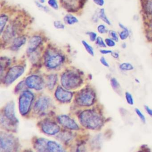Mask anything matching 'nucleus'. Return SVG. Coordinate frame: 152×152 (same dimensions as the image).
<instances>
[{
    "label": "nucleus",
    "instance_id": "nucleus-39",
    "mask_svg": "<svg viewBox=\"0 0 152 152\" xmlns=\"http://www.w3.org/2000/svg\"><path fill=\"white\" fill-rule=\"evenodd\" d=\"M147 8L148 11L152 14V1H148L147 4Z\"/></svg>",
    "mask_w": 152,
    "mask_h": 152
},
{
    "label": "nucleus",
    "instance_id": "nucleus-13",
    "mask_svg": "<svg viewBox=\"0 0 152 152\" xmlns=\"http://www.w3.org/2000/svg\"><path fill=\"white\" fill-rule=\"evenodd\" d=\"M4 115L8 121L13 124L16 123L18 121L15 115V106L12 102L8 103L4 109Z\"/></svg>",
    "mask_w": 152,
    "mask_h": 152
},
{
    "label": "nucleus",
    "instance_id": "nucleus-23",
    "mask_svg": "<svg viewBox=\"0 0 152 152\" xmlns=\"http://www.w3.org/2000/svg\"><path fill=\"white\" fill-rule=\"evenodd\" d=\"M57 77L56 75H51L48 79V86L50 89H52L56 85V82Z\"/></svg>",
    "mask_w": 152,
    "mask_h": 152
},
{
    "label": "nucleus",
    "instance_id": "nucleus-26",
    "mask_svg": "<svg viewBox=\"0 0 152 152\" xmlns=\"http://www.w3.org/2000/svg\"><path fill=\"white\" fill-rule=\"evenodd\" d=\"M111 84L113 89L115 91L118 90L120 88V83H119L117 80L115 78H113L111 80Z\"/></svg>",
    "mask_w": 152,
    "mask_h": 152
},
{
    "label": "nucleus",
    "instance_id": "nucleus-30",
    "mask_svg": "<svg viewBox=\"0 0 152 152\" xmlns=\"http://www.w3.org/2000/svg\"><path fill=\"white\" fill-rule=\"evenodd\" d=\"M135 112H136V113L137 115L139 117L140 119L141 120V121L142 122L145 123L146 122L145 117V115L143 114L141 111L138 109V108H135Z\"/></svg>",
    "mask_w": 152,
    "mask_h": 152
},
{
    "label": "nucleus",
    "instance_id": "nucleus-25",
    "mask_svg": "<svg viewBox=\"0 0 152 152\" xmlns=\"http://www.w3.org/2000/svg\"><path fill=\"white\" fill-rule=\"evenodd\" d=\"M120 68L122 71H129L133 70L134 67L131 64L125 63L122 64L120 65Z\"/></svg>",
    "mask_w": 152,
    "mask_h": 152
},
{
    "label": "nucleus",
    "instance_id": "nucleus-4",
    "mask_svg": "<svg viewBox=\"0 0 152 152\" xmlns=\"http://www.w3.org/2000/svg\"><path fill=\"white\" fill-rule=\"evenodd\" d=\"M95 98V94L92 91L85 89L79 93L76 98V102L80 105L89 106L94 103Z\"/></svg>",
    "mask_w": 152,
    "mask_h": 152
},
{
    "label": "nucleus",
    "instance_id": "nucleus-28",
    "mask_svg": "<svg viewBox=\"0 0 152 152\" xmlns=\"http://www.w3.org/2000/svg\"><path fill=\"white\" fill-rule=\"evenodd\" d=\"M125 98H126V101L128 104L130 105H133L134 104L133 98L130 93L128 92L125 93Z\"/></svg>",
    "mask_w": 152,
    "mask_h": 152
},
{
    "label": "nucleus",
    "instance_id": "nucleus-37",
    "mask_svg": "<svg viewBox=\"0 0 152 152\" xmlns=\"http://www.w3.org/2000/svg\"><path fill=\"white\" fill-rule=\"evenodd\" d=\"M93 2L98 6L102 7L104 4V0H93Z\"/></svg>",
    "mask_w": 152,
    "mask_h": 152
},
{
    "label": "nucleus",
    "instance_id": "nucleus-33",
    "mask_svg": "<svg viewBox=\"0 0 152 152\" xmlns=\"http://www.w3.org/2000/svg\"><path fill=\"white\" fill-rule=\"evenodd\" d=\"M109 35L112 39L115 41L118 42L119 40V38L117 34L114 31H109Z\"/></svg>",
    "mask_w": 152,
    "mask_h": 152
},
{
    "label": "nucleus",
    "instance_id": "nucleus-42",
    "mask_svg": "<svg viewBox=\"0 0 152 152\" xmlns=\"http://www.w3.org/2000/svg\"><path fill=\"white\" fill-rule=\"evenodd\" d=\"M112 54V56L113 57L115 58H119V54L118 53H116V52H112V53H111Z\"/></svg>",
    "mask_w": 152,
    "mask_h": 152
},
{
    "label": "nucleus",
    "instance_id": "nucleus-20",
    "mask_svg": "<svg viewBox=\"0 0 152 152\" xmlns=\"http://www.w3.org/2000/svg\"><path fill=\"white\" fill-rule=\"evenodd\" d=\"M8 21V17L7 15L5 14L1 15L0 17V32L1 35L3 31H4V29Z\"/></svg>",
    "mask_w": 152,
    "mask_h": 152
},
{
    "label": "nucleus",
    "instance_id": "nucleus-17",
    "mask_svg": "<svg viewBox=\"0 0 152 152\" xmlns=\"http://www.w3.org/2000/svg\"><path fill=\"white\" fill-rule=\"evenodd\" d=\"M48 151L50 152H63L64 149L61 145L56 141H48Z\"/></svg>",
    "mask_w": 152,
    "mask_h": 152
},
{
    "label": "nucleus",
    "instance_id": "nucleus-12",
    "mask_svg": "<svg viewBox=\"0 0 152 152\" xmlns=\"http://www.w3.org/2000/svg\"><path fill=\"white\" fill-rule=\"evenodd\" d=\"M42 129L46 134L51 135L56 134L60 130V128L57 124L50 121L44 122L42 124Z\"/></svg>",
    "mask_w": 152,
    "mask_h": 152
},
{
    "label": "nucleus",
    "instance_id": "nucleus-32",
    "mask_svg": "<svg viewBox=\"0 0 152 152\" xmlns=\"http://www.w3.org/2000/svg\"><path fill=\"white\" fill-rule=\"evenodd\" d=\"M96 44L100 48H105L106 47L105 43L104 42L102 38L100 37L97 38L96 40Z\"/></svg>",
    "mask_w": 152,
    "mask_h": 152
},
{
    "label": "nucleus",
    "instance_id": "nucleus-11",
    "mask_svg": "<svg viewBox=\"0 0 152 152\" xmlns=\"http://www.w3.org/2000/svg\"><path fill=\"white\" fill-rule=\"evenodd\" d=\"M56 96L61 102H68L72 98L73 94L72 92L64 89L61 87H58L56 91Z\"/></svg>",
    "mask_w": 152,
    "mask_h": 152
},
{
    "label": "nucleus",
    "instance_id": "nucleus-2",
    "mask_svg": "<svg viewBox=\"0 0 152 152\" xmlns=\"http://www.w3.org/2000/svg\"><path fill=\"white\" fill-rule=\"evenodd\" d=\"M82 80L80 75L74 72H67L62 75L61 83L66 89L77 88L81 84Z\"/></svg>",
    "mask_w": 152,
    "mask_h": 152
},
{
    "label": "nucleus",
    "instance_id": "nucleus-41",
    "mask_svg": "<svg viewBox=\"0 0 152 152\" xmlns=\"http://www.w3.org/2000/svg\"><path fill=\"white\" fill-rule=\"evenodd\" d=\"M100 52L101 53H102V54H111L112 53L113 51H111V50H100Z\"/></svg>",
    "mask_w": 152,
    "mask_h": 152
},
{
    "label": "nucleus",
    "instance_id": "nucleus-29",
    "mask_svg": "<svg viewBox=\"0 0 152 152\" xmlns=\"http://www.w3.org/2000/svg\"><path fill=\"white\" fill-rule=\"evenodd\" d=\"M54 26L55 28L58 30H63L65 28V26L60 21H56L54 22Z\"/></svg>",
    "mask_w": 152,
    "mask_h": 152
},
{
    "label": "nucleus",
    "instance_id": "nucleus-22",
    "mask_svg": "<svg viewBox=\"0 0 152 152\" xmlns=\"http://www.w3.org/2000/svg\"><path fill=\"white\" fill-rule=\"evenodd\" d=\"M120 26L121 28L123 29L124 31H122L121 33L120 34V37L122 40H125L128 38L129 35V30L125 26H124L123 25L120 24Z\"/></svg>",
    "mask_w": 152,
    "mask_h": 152
},
{
    "label": "nucleus",
    "instance_id": "nucleus-43",
    "mask_svg": "<svg viewBox=\"0 0 152 152\" xmlns=\"http://www.w3.org/2000/svg\"><path fill=\"white\" fill-rule=\"evenodd\" d=\"M39 1L40 3H44L45 2V0H39Z\"/></svg>",
    "mask_w": 152,
    "mask_h": 152
},
{
    "label": "nucleus",
    "instance_id": "nucleus-27",
    "mask_svg": "<svg viewBox=\"0 0 152 152\" xmlns=\"http://www.w3.org/2000/svg\"><path fill=\"white\" fill-rule=\"evenodd\" d=\"M48 4L54 10H57L58 9V5L57 0H48Z\"/></svg>",
    "mask_w": 152,
    "mask_h": 152
},
{
    "label": "nucleus",
    "instance_id": "nucleus-3",
    "mask_svg": "<svg viewBox=\"0 0 152 152\" xmlns=\"http://www.w3.org/2000/svg\"><path fill=\"white\" fill-rule=\"evenodd\" d=\"M34 99L33 94L29 91H24L20 96L19 99L20 113L23 115L28 113Z\"/></svg>",
    "mask_w": 152,
    "mask_h": 152
},
{
    "label": "nucleus",
    "instance_id": "nucleus-36",
    "mask_svg": "<svg viewBox=\"0 0 152 152\" xmlns=\"http://www.w3.org/2000/svg\"><path fill=\"white\" fill-rule=\"evenodd\" d=\"M106 44L109 47H113L115 46V42L113 40L110 39H106L105 40Z\"/></svg>",
    "mask_w": 152,
    "mask_h": 152
},
{
    "label": "nucleus",
    "instance_id": "nucleus-18",
    "mask_svg": "<svg viewBox=\"0 0 152 152\" xmlns=\"http://www.w3.org/2000/svg\"><path fill=\"white\" fill-rule=\"evenodd\" d=\"M15 31L14 27L11 26H8L3 32V39L5 41L10 40L14 36H15Z\"/></svg>",
    "mask_w": 152,
    "mask_h": 152
},
{
    "label": "nucleus",
    "instance_id": "nucleus-7",
    "mask_svg": "<svg viewBox=\"0 0 152 152\" xmlns=\"http://www.w3.org/2000/svg\"><path fill=\"white\" fill-rule=\"evenodd\" d=\"M64 60V57L60 54H48L46 59V66L51 69L56 68L63 63Z\"/></svg>",
    "mask_w": 152,
    "mask_h": 152
},
{
    "label": "nucleus",
    "instance_id": "nucleus-6",
    "mask_svg": "<svg viewBox=\"0 0 152 152\" xmlns=\"http://www.w3.org/2000/svg\"><path fill=\"white\" fill-rule=\"evenodd\" d=\"M24 72V68L20 66H13L10 68L6 75L5 78V83L7 85H10L13 83L17 79L19 78Z\"/></svg>",
    "mask_w": 152,
    "mask_h": 152
},
{
    "label": "nucleus",
    "instance_id": "nucleus-40",
    "mask_svg": "<svg viewBox=\"0 0 152 152\" xmlns=\"http://www.w3.org/2000/svg\"><path fill=\"white\" fill-rule=\"evenodd\" d=\"M145 109L148 114L150 116H152V109L149 108L148 106L146 105L145 106Z\"/></svg>",
    "mask_w": 152,
    "mask_h": 152
},
{
    "label": "nucleus",
    "instance_id": "nucleus-14",
    "mask_svg": "<svg viewBox=\"0 0 152 152\" xmlns=\"http://www.w3.org/2000/svg\"><path fill=\"white\" fill-rule=\"evenodd\" d=\"M42 38L39 35H35L31 38L28 42L27 52L29 54L33 53L42 42Z\"/></svg>",
    "mask_w": 152,
    "mask_h": 152
},
{
    "label": "nucleus",
    "instance_id": "nucleus-35",
    "mask_svg": "<svg viewBox=\"0 0 152 152\" xmlns=\"http://www.w3.org/2000/svg\"><path fill=\"white\" fill-rule=\"evenodd\" d=\"M97 30L99 33L101 34L106 33L107 31V29H106L105 26L104 25H100L99 26L97 27Z\"/></svg>",
    "mask_w": 152,
    "mask_h": 152
},
{
    "label": "nucleus",
    "instance_id": "nucleus-21",
    "mask_svg": "<svg viewBox=\"0 0 152 152\" xmlns=\"http://www.w3.org/2000/svg\"><path fill=\"white\" fill-rule=\"evenodd\" d=\"M98 16L99 18L101 19L102 21H104L105 23L107 24V25H111L110 21L108 20V18L106 15L104 10V9H101L100 10Z\"/></svg>",
    "mask_w": 152,
    "mask_h": 152
},
{
    "label": "nucleus",
    "instance_id": "nucleus-16",
    "mask_svg": "<svg viewBox=\"0 0 152 152\" xmlns=\"http://www.w3.org/2000/svg\"><path fill=\"white\" fill-rule=\"evenodd\" d=\"M48 140L44 138H39L36 140L35 142V148L38 151H48Z\"/></svg>",
    "mask_w": 152,
    "mask_h": 152
},
{
    "label": "nucleus",
    "instance_id": "nucleus-38",
    "mask_svg": "<svg viewBox=\"0 0 152 152\" xmlns=\"http://www.w3.org/2000/svg\"><path fill=\"white\" fill-rule=\"evenodd\" d=\"M100 61L101 64H102L104 66H106V67H109V64H108L107 63V62L105 58L104 57H102L101 58H100Z\"/></svg>",
    "mask_w": 152,
    "mask_h": 152
},
{
    "label": "nucleus",
    "instance_id": "nucleus-31",
    "mask_svg": "<svg viewBox=\"0 0 152 152\" xmlns=\"http://www.w3.org/2000/svg\"><path fill=\"white\" fill-rule=\"evenodd\" d=\"M35 3L36 6H37V7H38L41 10H43L44 12L48 13V12L49 11V10L48 8V7L42 5V3H40V2H39V1H36L35 2Z\"/></svg>",
    "mask_w": 152,
    "mask_h": 152
},
{
    "label": "nucleus",
    "instance_id": "nucleus-15",
    "mask_svg": "<svg viewBox=\"0 0 152 152\" xmlns=\"http://www.w3.org/2000/svg\"><path fill=\"white\" fill-rule=\"evenodd\" d=\"M26 41V37L25 36H19L15 38L12 41L11 48L14 50L18 49L25 44Z\"/></svg>",
    "mask_w": 152,
    "mask_h": 152
},
{
    "label": "nucleus",
    "instance_id": "nucleus-19",
    "mask_svg": "<svg viewBox=\"0 0 152 152\" xmlns=\"http://www.w3.org/2000/svg\"><path fill=\"white\" fill-rule=\"evenodd\" d=\"M64 21L65 23L69 25H72L79 22V20L77 18L70 14H68L65 16Z\"/></svg>",
    "mask_w": 152,
    "mask_h": 152
},
{
    "label": "nucleus",
    "instance_id": "nucleus-34",
    "mask_svg": "<svg viewBox=\"0 0 152 152\" xmlns=\"http://www.w3.org/2000/svg\"><path fill=\"white\" fill-rule=\"evenodd\" d=\"M86 34L89 36L90 40L91 41L94 42L96 40L97 34L94 32H87Z\"/></svg>",
    "mask_w": 152,
    "mask_h": 152
},
{
    "label": "nucleus",
    "instance_id": "nucleus-10",
    "mask_svg": "<svg viewBox=\"0 0 152 152\" xmlns=\"http://www.w3.org/2000/svg\"><path fill=\"white\" fill-rule=\"evenodd\" d=\"M59 122L65 128L71 130H78L79 127L75 121L66 115H62L58 117Z\"/></svg>",
    "mask_w": 152,
    "mask_h": 152
},
{
    "label": "nucleus",
    "instance_id": "nucleus-5",
    "mask_svg": "<svg viewBox=\"0 0 152 152\" xmlns=\"http://www.w3.org/2000/svg\"><path fill=\"white\" fill-rule=\"evenodd\" d=\"M16 146V141L15 137L8 134H1V149L6 152L14 150Z\"/></svg>",
    "mask_w": 152,
    "mask_h": 152
},
{
    "label": "nucleus",
    "instance_id": "nucleus-1",
    "mask_svg": "<svg viewBox=\"0 0 152 152\" xmlns=\"http://www.w3.org/2000/svg\"><path fill=\"white\" fill-rule=\"evenodd\" d=\"M80 120L83 126L91 129L99 128L103 123L100 115L91 110H87L83 112L80 115Z\"/></svg>",
    "mask_w": 152,
    "mask_h": 152
},
{
    "label": "nucleus",
    "instance_id": "nucleus-24",
    "mask_svg": "<svg viewBox=\"0 0 152 152\" xmlns=\"http://www.w3.org/2000/svg\"><path fill=\"white\" fill-rule=\"evenodd\" d=\"M82 43L83 45L84 46L85 50H86V51L88 52V53L91 56H94V50H93V48H92V47L90 46V45L87 42L83 40L82 41Z\"/></svg>",
    "mask_w": 152,
    "mask_h": 152
},
{
    "label": "nucleus",
    "instance_id": "nucleus-9",
    "mask_svg": "<svg viewBox=\"0 0 152 152\" xmlns=\"http://www.w3.org/2000/svg\"><path fill=\"white\" fill-rule=\"evenodd\" d=\"M50 99L47 97H42L39 99L35 103L34 109L39 113H43L48 110L50 106Z\"/></svg>",
    "mask_w": 152,
    "mask_h": 152
},
{
    "label": "nucleus",
    "instance_id": "nucleus-8",
    "mask_svg": "<svg viewBox=\"0 0 152 152\" xmlns=\"http://www.w3.org/2000/svg\"><path fill=\"white\" fill-rule=\"evenodd\" d=\"M26 83L29 88L36 90L42 89L44 86L43 79L37 75H31L28 77L26 79Z\"/></svg>",
    "mask_w": 152,
    "mask_h": 152
}]
</instances>
